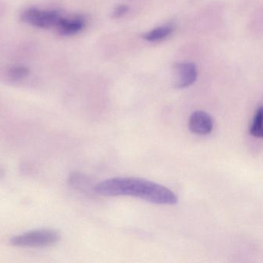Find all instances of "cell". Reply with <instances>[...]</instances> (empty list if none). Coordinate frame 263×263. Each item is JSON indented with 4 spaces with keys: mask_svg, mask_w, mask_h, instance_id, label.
Returning a JSON list of instances; mask_svg holds the SVG:
<instances>
[{
    "mask_svg": "<svg viewBox=\"0 0 263 263\" xmlns=\"http://www.w3.org/2000/svg\"><path fill=\"white\" fill-rule=\"evenodd\" d=\"M95 192L104 196H132L157 204L175 205L177 195L165 186L144 178L121 177L101 181L95 187Z\"/></svg>",
    "mask_w": 263,
    "mask_h": 263,
    "instance_id": "1",
    "label": "cell"
},
{
    "mask_svg": "<svg viewBox=\"0 0 263 263\" xmlns=\"http://www.w3.org/2000/svg\"><path fill=\"white\" fill-rule=\"evenodd\" d=\"M60 238L61 235L58 231L39 229L13 237L10 240V244L16 247H46L58 242Z\"/></svg>",
    "mask_w": 263,
    "mask_h": 263,
    "instance_id": "2",
    "label": "cell"
},
{
    "mask_svg": "<svg viewBox=\"0 0 263 263\" xmlns=\"http://www.w3.org/2000/svg\"><path fill=\"white\" fill-rule=\"evenodd\" d=\"M61 18L58 10H41L36 7L26 9L21 13V21L32 27L41 29L55 27Z\"/></svg>",
    "mask_w": 263,
    "mask_h": 263,
    "instance_id": "3",
    "label": "cell"
},
{
    "mask_svg": "<svg viewBox=\"0 0 263 263\" xmlns=\"http://www.w3.org/2000/svg\"><path fill=\"white\" fill-rule=\"evenodd\" d=\"M175 87L176 88H186L196 81L198 70L193 63H178L175 64Z\"/></svg>",
    "mask_w": 263,
    "mask_h": 263,
    "instance_id": "4",
    "label": "cell"
},
{
    "mask_svg": "<svg viewBox=\"0 0 263 263\" xmlns=\"http://www.w3.org/2000/svg\"><path fill=\"white\" fill-rule=\"evenodd\" d=\"M213 119L206 112L201 110L195 111L189 118V129L195 135H209L213 130Z\"/></svg>",
    "mask_w": 263,
    "mask_h": 263,
    "instance_id": "5",
    "label": "cell"
},
{
    "mask_svg": "<svg viewBox=\"0 0 263 263\" xmlns=\"http://www.w3.org/2000/svg\"><path fill=\"white\" fill-rule=\"evenodd\" d=\"M86 19L82 15H77L71 18H60L55 27L58 33L64 36H73L84 30Z\"/></svg>",
    "mask_w": 263,
    "mask_h": 263,
    "instance_id": "6",
    "label": "cell"
},
{
    "mask_svg": "<svg viewBox=\"0 0 263 263\" xmlns=\"http://www.w3.org/2000/svg\"><path fill=\"white\" fill-rule=\"evenodd\" d=\"M175 30V26L172 24H166L157 27L143 35V38L148 42H158L168 37Z\"/></svg>",
    "mask_w": 263,
    "mask_h": 263,
    "instance_id": "7",
    "label": "cell"
},
{
    "mask_svg": "<svg viewBox=\"0 0 263 263\" xmlns=\"http://www.w3.org/2000/svg\"><path fill=\"white\" fill-rule=\"evenodd\" d=\"M68 184L77 190L87 191L90 187V181L87 177L78 172L69 175Z\"/></svg>",
    "mask_w": 263,
    "mask_h": 263,
    "instance_id": "8",
    "label": "cell"
},
{
    "mask_svg": "<svg viewBox=\"0 0 263 263\" xmlns=\"http://www.w3.org/2000/svg\"><path fill=\"white\" fill-rule=\"evenodd\" d=\"M262 118V107L261 106L255 111L252 124L249 128L251 135L257 138H261L263 136Z\"/></svg>",
    "mask_w": 263,
    "mask_h": 263,
    "instance_id": "9",
    "label": "cell"
},
{
    "mask_svg": "<svg viewBox=\"0 0 263 263\" xmlns=\"http://www.w3.org/2000/svg\"><path fill=\"white\" fill-rule=\"evenodd\" d=\"M30 74L28 67L24 66H16L12 67L8 72V76L13 81H21Z\"/></svg>",
    "mask_w": 263,
    "mask_h": 263,
    "instance_id": "10",
    "label": "cell"
},
{
    "mask_svg": "<svg viewBox=\"0 0 263 263\" xmlns=\"http://www.w3.org/2000/svg\"><path fill=\"white\" fill-rule=\"evenodd\" d=\"M128 11V6L124 5V4L118 6V7L114 10L113 13H112V18H114V19H118V18L122 17L124 15L127 14Z\"/></svg>",
    "mask_w": 263,
    "mask_h": 263,
    "instance_id": "11",
    "label": "cell"
},
{
    "mask_svg": "<svg viewBox=\"0 0 263 263\" xmlns=\"http://www.w3.org/2000/svg\"><path fill=\"white\" fill-rule=\"evenodd\" d=\"M4 176H5V172L2 167H0V179L4 178Z\"/></svg>",
    "mask_w": 263,
    "mask_h": 263,
    "instance_id": "12",
    "label": "cell"
}]
</instances>
